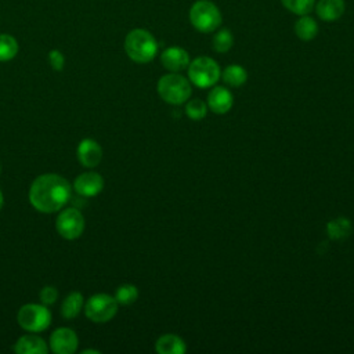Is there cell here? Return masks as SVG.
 Masks as SVG:
<instances>
[{"instance_id":"6da1fadb","label":"cell","mask_w":354,"mask_h":354,"mask_svg":"<svg viewBox=\"0 0 354 354\" xmlns=\"http://www.w3.org/2000/svg\"><path fill=\"white\" fill-rule=\"evenodd\" d=\"M71 198V184L59 174L37 176L29 188V202L40 213L61 210Z\"/></svg>"},{"instance_id":"7a4b0ae2","label":"cell","mask_w":354,"mask_h":354,"mask_svg":"<svg viewBox=\"0 0 354 354\" xmlns=\"http://www.w3.org/2000/svg\"><path fill=\"white\" fill-rule=\"evenodd\" d=\"M124 51L131 61L147 64L158 54V41L151 32L137 28L127 33L124 39Z\"/></svg>"},{"instance_id":"3957f363","label":"cell","mask_w":354,"mask_h":354,"mask_svg":"<svg viewBox=\"0 0 354 354\" xmlns=\"http://www.w3.org/2000/svg\"><path fill=\"white\" fill-rule=\"evenodd\" d=\"M159 97L170 105H181L191 98L192 83L178 72L163 75L156 84Z\"/></svg>"},{"instance_id":"277c9868","label":"cell","mask_w":354,"mask_h":354,"mask_svg":"<svg viewBox=\"0 0 354 354\" xmlns=\"http://www.w3.org/2000/svg\"><path fill=\"white\" fill-rule=\"evenodd\" d=\"M221 21L218 7L210 0H198L189 8V22L198 32H214L221 25Z\"/></svg>"},{"instance_id":"5b68a950","label":"cell","mask_w":354,"mask_h":354,"mask_svg":"<svg viewBox=\"0 0 354 354\" xmlns=\"http://www.w3.org/2000/svg\"><path fill=\"white\" fill-rule=\"evenodd\" d=\"M187 69L189 82L199 88H209L216 86L221 75L218 64L206 55L196 57L189 62Z\"/></svg>"},{"instance_id":"8992f818","label":"cell","mask_w":354,"mask_h":354,"mask_svg":"<svg viewBox=\"0 0 354 354\" xmlns=\"http://www.w3.org/2000/svg\"><path fill=\"white\" fill-rule=\"evenodd\" d=\"M118 307L119 304L115 296L108 293H95L83 306L86 317L95 324L111 321L116 315Z\"/></svg>"},{"instance_id":"52a82bcc","label":"cell","mask_w":354,"mask_h":354,"mask_svg":"<svg viewBox=\"0 0 354 354\" xmlns=\"http://www.w3.org/2000/svg\"><path fill=\"white\" fill-rule=\"evenodd\" d=\"M18 325L28 332H41L51 324V313L44 304L29 303L19 308L17 314Z\"/></svg>"},{"instance_id":"ba28073f","label":"cell","mask_w":354,"mask_h":354,"mask_svg":"<svg viewBox=\"0 0 354 354\" xmlns=\"http://www.w3.org/2000/svg\"><path fill=\"white\" fill-rule=\"evenodd\" d=\"M55 228L62 238L68 241L76 239L84 231V216L76 207L64 209L57 217Z\"/></svg>"},{"instance_id":"9c48e42d","label":"cell","mask_w":354,"mask_h":354,"mask_svg":"<svg viewBox=\"0 0 354 354\" xmlns=\"http://www.w3.org/2000/svg\"><path fill=\"white\" fill-rule=\"evenodd\" d=\"M50 348L55 354H73L79 346V337L73 329L61 326L50 336Z\"/></svg>"},{"instance_id":"30bf717a","label":"cell","mask_w":354,"mask_h":354,"mask_svg":"<svg viewBox=\"0 0 354 354\" xmlns=\"http://www.w3.org/2000/svg\"><path fill=\"white\" fill-rule=\"evenodd\" d=\"M104 188V178L97 171H86L79 174L73 181V189L76 194L84 198L98 195Z\"/></svg>"},{"instance_id":"8fae6325","label":"cell","mask_w":354,"mask_h":354,"mask_svg":"<svg viewBox=\"0 0 354 354\" xmlns=\"http://www.w3.org/2000/svg\"><path fill=\"white\" fill-rule=\"evenodd\" d=\"M206 104L213 113L224 115L231 111L234 105V95L228 88L223 86H213V88L207 94Z\"/></svg>"},{"instance_id":"7c38bea8","label":"cell","mask_w":354,"mask_h":354,"mask_svg":"<svg viewBox=\"0 0 354 354\" xmlns=\"http://www.w3.org/2000/svg\"><path fill=\"white\" fill-rule=\"evenodd\" d=\"M160 62L169 72H181L188 68L191 59L187 50L183 47H167L160 54Z\"/></svg>"},{"instance_id":"4fadbf2b","label":"cell","mask_w":354,"mask_h":354,"mask_svg":"<svg viewBox=\"0 0 354 354\" xmlns=\"http://www.w3.org/2000/svg\"><path fill=\"white\" fill-rule=\"evenodd\" d=\"M76 155H77L79 162L84 167L91 169V167H95L100 165V162L102 159V148L95 140L84 138L79 142Z\"/></svg>"},{"instance_id":"5bb4252c","label":"cell","mask_w":354,"mask_h":354,"mask_svg":"<svg viewBox=\"0 0 354 354\" xmlns=\"http://www.w3.org/2000/svg\"><path fill=\"white\" fill-rule=\"evenodd\" d=\"M14 351L17 354H47L48 347L44 339L37 335L29 333L18 337L14 344Z\"/></svg>"},{"instance_id":"9a60e30c","label":"cell","mask_w":354,"mask_h":354,"mask_svg":"<svg viewBox=\"0 0 354 354\" xmlns=\"http://www.w3.org/2000/svg\"><path fill=\"white\" fill-rule=\"evenodd\" d=\"M155 350L159 354H185L187 344L183 337L174 333H166L158 337Z\"/></svg>"},{"instance_id":"2e32d148","label":"cell","mask_w":354,"mask_h":354,"mask_svg":"<svg viewBox=\"0 0 354 354\" xmlns=\"http://www.w3.org/2000/svg\"><path fill=\"white\" fill-rule=\"evenodd\" d=\"M344 8V0H318V3L315 4L317 15L325 22L339 19L343 15Z\"/></svg>"},{"instance_id":"e0dca14e","label":"cell","mask_w":354,"mask_h":354,"mask_svg":"<svg viewBox=\"0 0 354 354\" xmlns=\"http://www.w3.org/2000/svg\"><path fill=\"white\" fill-rule=\"evenodd\" d=\"M353 232L351 220L347 217H335L326 224V234L333 241H342Z\"/></svg>"},{"instance_id":"ac0fdd59","label":"cell","mask_w":354,"mask_h":354,"mask_svg":"<svg viewBox=\"0 0 354 354\" xmlns=\"http://www.w3.org/2000/svg\"><path fill=\"white\" fill-rule=\"evenodd\" d=\"M295 33L303 41H310L318 35V24L313 17L300 15L295 24Z\"/></svg>"},{"instance_id":"d6986e66","label":"cell","mask_w":354,"mask_h":354,"mask_svg":"<svg viewBox=\"0 0 354 354\" xmlns=\"http://www.w3.org/2000/svg\"><path fill=\"white\" fill-rule=\"evenodd\" d=\"M220 77L230 87H241L248 80V72L242 65L231 64V65H228L227 68H224L221 71Z\"/></svg>"},{"instance_id":"ffe728a7","label":"cell","mask_w":354,"mask_h":354,"mask_svg":"<svg viewBox=\"0 0 354 354\" xmlns=\"http://www.w3.org/2000/svg\"><path fill=\"white\" fill-rule=\"evenodd\" d=\"M84 306V299L80 292H71L62 301L61 315L66 319L76 318Z\"/></svg>"},{"instance_id":"44dd1931","label":"cell","mask_w":354,"mask_h":354,"mask_svg":"<svg viewBox=\"0 0 354 354\" xmlns=\"http://www.w3.org/2000/svg\"><path fill=\"white\" fill-rule=\"evenodd\" d=\"M234 44V36L230 29L223 28L216 32V35L212 39V47L217 53H227L231 50Z\"/></svg>"},{"instance_id":"7402d4cb","label":"cell","mask_w":354,"mask_h":354,"mask_svg":"<svg viewBox=\"0 0 354 354\" xmlns=\"http://www.w3.org/2000/svg\"><path fill=\"white\" fill-rule=\"evenodd\" d=\"M18 53V41L14 36L1 33L0 35V61L6 62L12 59Z\"/></svg>"},{"instance_id":"603a6c76","label":"cell","mask_w":354,"mask_h":354,"mask_svg":"<svg viewBox=\"0 0 354 354\" xmlns=\"http://www.w3.org/2000/svg\"><path fill=\"white\" fill-rule=\"evenodd\" d=\"M115 299L118 304H122V306L133 304L138 299V289L133 283H123L116 289Z\"/></svg>"},{"instance_id":"cb8c5ba5","label":"cell","mask_w":354,"mask_h":354,"mask_svg":"<svg viewBox=\"0 0 354 354\" xmlns=\"http://www.w3.org/2000/svg\"><path fill=\"white\" fill-rule=\"evenodd\" d=\"M207 104L201 100V98H194V100H188L187 105H185V115L191 119V120H201L206 116L207 113Z\"/></svg>"},{"instance_id":"d4e9b609","label":"cell","mask_w":354,"mask_h":354,"mask_svg":"<svg viewBox=\"0 0 354 354\" xmlns=\"http://www.w3.org/2000/svg\"><path fill=\"white\" fill-rule=\"evenodd\" d=\"M282 6L296 15H306L313 11L315 0H281Z\"/></svg>"},{"instance_id":"484cf974","label":"cell","mask_w":354,"mask_h":354,"mask_svg":"<svg viewBox=\"0 0 354 354\" xmlns=\"http://www.w3.org/2000/svg\"><path fill=\"white\" fill-rule=\"evenodd\" d=\"M39 297H40V301L44 306H51L57 301L58 292L54 286H44V288H41V290L39 293Z\"/></svg>"},{"instance_id":"4316f807","label":"cell","mask_w":354,"mask_h":354,"mask_svg":"<svg viewBox=\"0 0 354 354\" xmlns=\"http://www.w3.org/2000/svg\"><path fill=\"white\" fill-rule=\"evenodd\" d=\"M48 61H50V65L54 71H62L64 64H65V58H64V54L59 50H51L48 53Z\"/></svg>"},{"instance_id":"83f0119b","label":"cell","mask_w":354,"mask_h":354,"mask_svg":"<svg viewBox=\"0 0 354 354\" xmlns=\"http://www.w3.org/2000/svg\"><path fill=\"white\" fill-rule=\"evenodd\" d=\"M88 353H94V354H100L98 350H93V348H86L82 351V354H88Z\"/></svg>"},{"instance_id":"f1b7e54d","label":"cell","mask_w":354,"mask_h":354,"mask_svg":"<svg viewBox=\"0 0 354 354\" xmlns=\"http://www.w3.org/2000/svg\"><path fill=\"white\" fill-rule=\"evenodd\" d=\"M3 203H4V196H3V192H1V189H0V210H1V207H3Z\"/></svg>"},{"instance_id":"f546056e","label":"cell","mask_w":354,"mask_h":354,"mask_svg":"<svg viewBox=\"0 0 354 354\" xmlns=\"http://www.w3.org/2000/svg\"><path fill=\"white\" fill-rule=\"evenodd\" d=\"M0 173H1V165H0Z\"/></svg>"}]
</instances>
